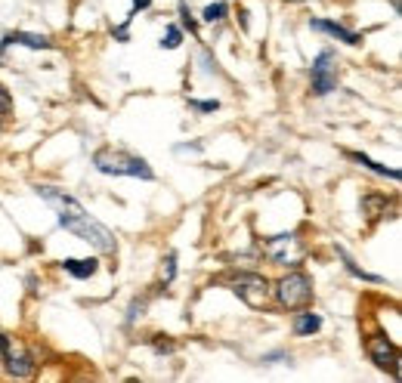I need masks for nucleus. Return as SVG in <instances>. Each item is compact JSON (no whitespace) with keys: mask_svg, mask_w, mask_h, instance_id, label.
I'll list each match as a JSON object with an SVG mask.
<instances>
[{"mask_svg":"<svg viewBox=\"0 0 402 383\" xmlns=\"http://www.w3.org/2000/svg\"><path fill=\"white\" fill-rule=\"evenodd\" d=\"M38 195L47 201V204L56 207V216H59V226L66 229V232L77 235L81 241H87L90 248L103 250V254H112L114 250V235L109 226H103L99 220H93V216L81 207V201L71 198V195L53 189V186H38Z\"/></svg>","mask_w":402,"mask_h":383,"instance_id":"obj_1","label":"nucleus"},{"mask_svg":"<svg viewBox=\"0 0 402 383\" xmlns=\"http://www.w3.org/2000/svg\"><path fill=\"white\" fill-rule=\"evenodd\" d=\"M93 167L105 177H140V179H155L152 167L142 155H133V151L124 149H99L93 155Z\"/></svg>","mask_w":402,"mask_h":383,"instance_id":"obj_2","label":"nucleus"},{"mask_svg":"<svg viewBox=\"0 0 402 383\" xmlns=\"http://www.w3.org/2000/svg\"><path fill=\"white\" fill-rule=\"evenodd\" d=\"M272 294H276V303L282 309H304L313 300V278L306 272L294 269L272 285Z\"/></svg>","mask_w":402,"mask_h":383,"instance_id":"obj_3","label":"nucleus"},{"mask_svg":"<svg viewBox=\"0 0 402 383\" xmlns=\"http://www.w3.org/2000/svg\"><path fill=\"white\" fill-rule=\"evenodd\" d=\"M226 285L235 297L245 300L248 306H254V309L267 306L269 297H272L269 281H267V276H260V272H239V276H232Z\"/></svg>","mask_w":402,"mask_h":383,"instance_id":"obj_4","label":"nucleus"},{"mask_svg":"<svg viewBox=\"0 0 402 383\" xmlns=\"http://www.w3.org/2000/svg\"><path fill=\"white\" fill-rule=\"evenodd\" d=\"M310 90L315 96H328L337 90V53L334 50H322L315 56L313 68H310Z\"/></svg>","mask_w":402,"mask_h":383,"instance_id":"obj_5","label":"nucleus"},{"mask_svg":"<svg viewBox=\"0 0 402 383\" xmlns=\"http://www.w3.org/2000/svg\"><path fill=\"white\" fill-rule=\"evenodd\" d=\"M365 350H368V359L375 362L380 371H390L393 377H399V352L396 346H393V340L387 334H371L368 340H365Z\"/></svg>","mask_w":402,"mask_h":383,"instance_id":"obj_6","label":"nucleus"},{"mask_svg":"<svg viewBox=\"0 0 402 383\" xmlns=\"http://www.w3.org/2000/svg\"><path fill=\"white\" fill-rule=\"evenodd\" d=\"M3 368L10 377H31L34 374V359L31 352L22 350V346H10V352L3 356Z\"/></svg>","mask_w":402,"mask_h":383,"instance_id":"obj_7","label":"nucleus"},{"mask_svg":"<svg viewBox=\"0 0 402 383\" xmlns=\"http://www.w3.org/2000/svg\"><path fill=\"white\" fill-rule=\"evenodd\" d=\"M310 28H313V31H325V34H332L334 40L347 43V47H359V43H362V34L350 31V28H343L341 22H332V19H310Z\"/></svg>","mask_w":402,"mask_h":383,"instance_id":"obj_8","label":"nucleus"},{"mask_svg":"<svg viewBox=\"0 0 402 383\" xmlns=\"http://www.w3.org/2000/svg\"><path fill=\"white\" fill-rule=\"evenodd\" d=\"M13 43H16V47H28V50H53L56 43L47 38V34H34V31H10L3 38V47L0 50H6V47H13Z\"/></svg>","mask_w":402,"mask_h":383,"instance_id":"obj_9","label":"nucleus"},{"mask_svg":"<svg viewBox=\"0 0 402 383\" xmlns=\"http://www.w3.org/2000/svg\"><path fill=\"white\" fill-rule=\"evenodd\" d=\"M59 266L68 272V276H75V278H93V276H96V269H99V260H93V257H68V260H62Z\"/></svg>","mask_w":402,"mask_h":383,"instance_id":"obj_10","label":"nucleus"},{"mask_svg":"<svg viewBox=\"0 0 402 383\" xmlns=\"http://www.w3.org/2000/svg\"><path fill=\"white\" fill-rule=\"evenodd\" d=\"M291 324H294V334H297V337H313L315 331L322 328V315L304 309V313H294V322Z\"/></svg>","mask_w":402,"mask_h":383,"instance_id":"obj_11","label":"nucleus"},{"mask_svg":"<svg viewBox=\"0 0 402 383\" xmlns=\"http://www.w3.org/2000/svg\"><path fill=\"white\" fill-rule=\"evenodd\" d=\"M347 158H350V161H356L359 167H365V170L378 173V177H390V179H399V170H396V167H387V164H378V161H371V158H368V155H362V151H347Z\"/></svg>","mask_w":402,"mask_h":383,"instance_id":"obj_12","label":"nucleus"},{"mask_svg":"<svg viewBox=\"0 0 402 383\" xmlns=\"http://www.w3.org/2000/svg\"><path fill=\"white\" fill-rule=\"evenodd\" d=\"M337 257H341V260H343V269H347V272H350V276H353V278H362V281H371V285H380V281H384V278H380V276H371V272H365V269H362V266H359V263H356V260H353V257H350V254H347V250H343V248H337Z\"/></svg>","mask_w":402,"mask_h":383,"instance_id":"obj_13","label":"nucleus"},{"mask_svg":"<svg viewBox=\"0 0 402 383\" xmlns=\"http://www.w3.org/2000/svg\"><path fill=\"white\" fill-rule=\"evenodd\" d=\"M362 213L368 216L371 223L380 220V216L387 213V198H384V195H365V198H362Z\"/></svg>","mask_w":402,"mask_h":383,"instance_id":"obj_14","label":"nucleus"},{"mask_svg":"<svg viewBox=\"0 0 402 383\" xmlns=\"http://www.w3.org/2000/svg\"><path fill=\"white\" fill-rule=\"evenodd\" d=\"M226 16H229V6L226 3H207L204 13H201V19L211 22V25H214V22H223Z\"/></svg>","mask_w":402,"mask_h":383,"instance_id":"obj_15","label":"nucleus"},{"mask_svg":"<svg viewBox=\"0 0 402 383\" xmlns=\"http://www.w3.org/2000/svg\"><path fill=\"white\" fill-rule=\"evenodd\" d=\"M179 43H183V31H179V25H168V31H164V38H161V50H177Z\"/></svg>","mask_w":402,"mask_h":383,"instance_id":"obj_16","label":"nucleus"},{"mask_svg":"<svg viewBox=\"0 0 402 383\" xmlns=\"http://www.w3.org/2000/svg\"><path fill=\"white\" fill-rule=\"evenodd\" d=\"M174 278H177V254H174V250H170V254L164 257V276H161V287H168Z\"/></svg>","mask_w":402,"mask_h":383,"instance_id":"obj_17","label":"nucleus"},{"mask_svg":"<svg viewBox=\"0 0 402 383\" xmlns=\"http://www.w3.org/2000/svg\"><path fill=\"white\" fill-rule=\"evenodd\" d=\"M133 16H136V13H127L124 25L112 28V38H114V40H121V43H127V40H131V22H133Z\"/></svg>","mask_w":402,"mask_h":383,"instance_id":"obj_18","label":"nucleus"},{"mask_svg":"<svg viewBox=\"0 0 402 383\" xmlns=\"http://www.w3.org/2000/svg\"><path fill=\"white\" fill-rule=\"evenodd\" d=\"M152 350L158 352V356H170V352L177 350V343L174 340H164V334H155L152 337Z\"/></svg>","mask_w":402,"mask_h":383,"instance_id":"obj_19","label":"nucleus"},{"mask_svg":"<svg viewBox=\"0 0 402 383\" xmlns=\"http://www.w3.org/2000/svg\"><path fill=\"white\" fill-rule=\"evenodd\" d=\"M189 105L195 108V112H201V114H211V112H217V108H220L217 99H189Z\"/></svg>","mask_w":402,"mask_h":383,"instance_id":"obj_20","label":"nucleus"},{"mask_svg":"<svg viewBox=\"0 0 402 383\" xmlns=\"http://www.w3.org/2000/svg\"><path fill=\"white\" fill-rule=\"evenodd\" d=\"M179 19H183V28H189L192 34H198V22H195V16L189 13V6H186V3H179Z\"/></svg>","mask_w":402,"mask_h":383,"instance_id":"obj_21","label":"nucleus"},{"mask_svg":"<svg viewBox=\"0 0 402 383\" xmlns=\"http://www.w3.org/2000/svg\"><path fill=\"white\" fill-rule=\"evenodd\" d=\"M146 306H149V300H133L131 309H127V324H133L136 319H140V315L146 313Z\"/></svg>","mask_w":402,"mask_h":383,"instance_id":"obj_22","label":"nucleus"},{"mask_svg":"<svg viewBox=\"0 0 402 383\" xmlns=\"http://www.w3.org/2000/svg\"><path fill=\"white\" fill-rule=\"evenodd\" d=\"M10 112H13V96H10V90L0 84V118H3V114H10Z\"/></svg>","mask_w":402,"mask_h":383,"instance_id":"obj_23","label":"nucleus"},{"mask_svg":"<svg viewBox=\"0 0 402 383\" xmlns=\"http://www.w3.org/2000/svg\"><path fill=\"white\" fill-rule=\"evenodd\" d=\"M282 359H291V356H288V352H267V356H263V362L276 365V362H282Z\"/></svg>","mask_w":402,"mask_h":383,"instance_id":"obj_24","label":"nucleus"},{"mask_svg":"<svg viewBox=\"0 0 402 383\" xmlns=\"http://www.w3.org/2000/svg\"><path fill=\"white\" fill-rule=\"evenodd\" d=\"M10 346H13V340H10V337H6V334H3V331H0V359H3L6 352H10Z\"/></svg>","mask_w":402,"mask_h":383,"instance_id":"obj_25","label":"nucleus"},{"mask_svg":"<svg viewBox=\"0 0 402 383\" xmlns=\"http://www.w3.org/2000/svg\"><path fill=\"white\" fill-rule=\"evenodd\" d=\"M152 6V0H133V10L131 13H140V10H149Z\"/></svg>","mask_w":402,"mask_h":383,"instance_id":"obj_26","label":"nucleus"},{"mask_svg":"<svg viewBox=\"0 0 402 383\" xmlns=\"http://www.w3.org/2000/svg\"><path fill=\"white\" fill-rule=\"evenodd\" d=\"M177 151H201V142H189V146H177Z\"/></svg>","mask_w":402,"mask_h":383,"instance_id":"obj_27","label":"nucleus"},{"mask_svg":"<svg viewBox=\"0 0 402 383\" xmlns=\"http://www.w3.org/2000/svg\"><path fill=\"white\" fill-rule=\"evenodd\" d=\"M0 130H3V121H0Z\"/></svg>","mask_w":402,"mask_h":383,"instance_id":"obj_28","label":"nucleus"}]
</instances>
